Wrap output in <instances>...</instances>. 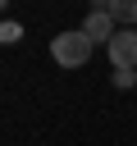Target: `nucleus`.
Listing matches in <instances>:
<instances>
[{"instance_id": "f257e3e1", "label": "nucleus", "mask_w": 137, "mask_h": 146, "mask_svg": "<svg viewBox=\"0 0 137 146\" xmlns=\"http://www.w3.org/2000/svg\"><path fill=\"white\" fill-rule=\"evenodd\" d=\"M91 50H96V46L87 41V32H82V27L50 36V55H55V64H59V68H82V64L91 59Z\"/></svg>"}, {"instance_id": "f03ea898", "label": "nucleus", "mask_w": 137, "mask_h": 146, "mask_svg": "<svg viewBox=\"0 0 137 146\" xmlns=\"http://www.w3.org/2000/svg\"><path fill=\"white\" fill-rule=\"evenodd\" d=\"M110 64L123 73H137V27H119L110 41Z\"/></svg>"}, {"instance_id": "7ed1b4c3", "label": "nucleus", "mask_w": 137, "mask_h": 146, "mask_svg": "<svg viewBox=\"0 0 137 146\" xmlns=\"http://www.w3.org/2000/svg\"><path fill=\"white\" fill-rule=\"evenodd\" d=\"M82 32H87V41H91V46H100V41L110 46V41H114V32H119V23H114L105 9H91V14L82 18Z\"/></svg>"}, {"instance_id": "20e7f679", "label": "nucleus", "mask_w": 137, "mask_h": 146, "mask_svg": "<svg viewBox=\"0 0 137 146\" xmlns=\"http://www.w3.org/2000/svg\"><path fill=\"white\" fill-rule=\"evenodd\" d=\"M96 9H105V14H110L114 23H123V27L137 23V0H105V5H96Z\"/></svg>"}, {"instance_id": "39448f33", "label": "nucleus", "mask_w": 137, "mask_h": 146, "mask_svg": "<svg viewBox=\"0 0 137 146\" xmlns=\"http://www.w3.org/2000/svg\"><path fill=\"white\" fill-rule=\"evenodd\" d=\"M23 36V23H14V18H0V46H14Z\"/></svg>"}, {"instance_id": "423d86ee", "label": "nucleus", "mask_w": 137, "mask_h": 146, "mask_svg": "<svg viewBox=\"0 0 137 146\" xmlns=\"http://www.w3.org/2000/svg\"><path fill=\"white\" fill-rule=\"evenodd\" d=\"M110 82H114L119 91H128V87H137V73H123V68H114V73H110Z\"/></svg>"}, {"instance_id": "0eeeda50", "label": "nucleus", "mask_w": 137, "mask_h": 146, "mask_svg": "<svg viewBox=\"0 0 137 146\" xmlns=\"http://www.w3.org/2000/svg\"><path fill=\"white\" fill-rule=\"evenodd\" d=\"M0 14H5V0H0Z\"/></svg>"}]
</instances>
